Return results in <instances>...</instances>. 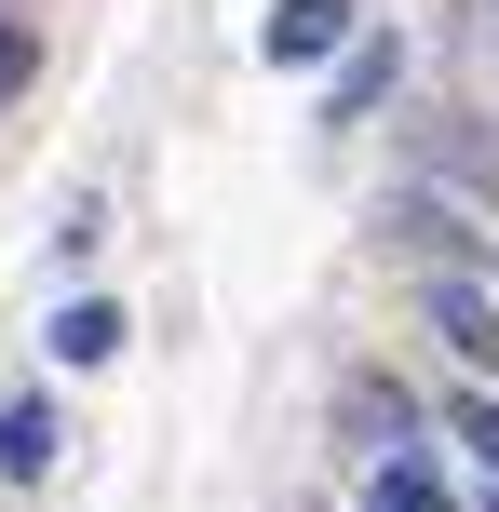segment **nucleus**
<instances>
[{
	"instance_id": "f03ea898",
	"label": "nucleus",
	"mask_w": 499,
	"mask_h": 512,
	"mask_svg": "<svg viewBox=\"0 0 499 512\" xmlns=\"http://www.w3.org/2000/svg\"><path fill=\"white\" fill-rule=\"evenodd\" d=\"M0 472H14V486L54 472V405H0Z\"/></svg>"
},
{
	"instance_id": "20e7f679",
	"label": "nucleus",
	"mask_w": 499,
	"mask_h": 512,
	"mask_svg": "<svg viewBox=\"0 0 499 512\" xmlns=\"http://www.w3.org/2000/svg\"><path fill=\"white\" fill-rule=\"evenodd\" d=\"M392 68H405V41H365V54H351V68H338V122H365V108L392 95Z\"/></svg>"
},
{
	"instance_id": "6e6552de",
	"label": "nucleus",
	"mask_w": 499,
	"mask_h": 512,
	"mask_svg": "<svg viewBox=\"0 0 499 512\" xmlns=\"http://www.w3.org/2000/svg\"><path fill=\"white\" fill-rule=\"evenodd\" d=\"M459 445L486 459V512H499V405H459Z\"/></svg>"
},
{
	"instance_id": "0eeeda50",
	"label": "nucleus",
	"mask_w": 499,
	"mask_h": 512,
	"mask_svg": "<svg viewBox=\"0 0 499 512\" xmlns=\"http://www.w3.org/2000/svg\"><path fill=\"white\" fill-rule=\"evenodd\" d=\"M351 432H365L378 459H405V432H419V418H405V391H351Z\"/></svg>"
},
{
	"instance_id": "39448f33",
	"label": "nucleus",
	"mask_w": 499,
	"mask_h": 512,
	"mask_svg": "<svg viewBox=\"0 0 499 512\" xmlns=\"http://www.w3.org/2000/svg\"><path fill=\"white\" fill-rule=\"evenodd\" d=\"M365 512H446V486H432L419 459H378L365 472Z\"/></svg>"
},
{
	"instance_id": "7ed1b4c3",
	"label": "nucleus",
	"mask_w": 499,
	"mask_h": 512,
	"mask_svg": "<svg viewBox=\"0 0 499 512\" xmlns=\"http://www.w3.org/2000/svg\"><path fill=\"white\" fill-rule=\"evenodd\" d=\"M432 324H446V351H473V364H499V310L473 297V283H432Z\"/></svg>"
},
{
	"instance_id": "f257e3e1",
	"label": "nucleus",
	"mask_w": 499,
	"mask_h": 512,
	"mask_svg": "<svg viewBox=\"0 0 499 512\" xmlns=\"http://www.w3.org/2000/svg\"><path fill=\"white\" fill-rule=\"evenodd\" d=\"M338 41H351V0H284V14L257 27L270 68H311V54H338Z\"/></svg>"
},
{
	"instance_id": "1a4fd4ad",
	"label": "nucleus",
	"mask_w": 499,
	"mask_h": 512,
	"mask_svg": "<svg viewBox=\"0 0 499 512\" xmlns=\"http://www.w3.org/2000/svg\"><path fill=\"white\" fill-rule=\"evenodd\" d=\"M14 95H27V41L0 27V108H14Z\"/></svg>"
},
{
	"instance_id": "423d86ee",
	"label": "nucleus",
	"mask_w": 499,
	"mask_h": 512,
	"mask_svg": "<svg viewBox=\"0 0 499 512\" xmlns=\"http://www.w3.org/2000/svg\"><path fill=\"white\" fill-rule=\"evenodd\" d=\"M54 351H68V364H108V351H122V310H108V297H81L68 324H54Z\"/></svg>"
}]
</instances>
